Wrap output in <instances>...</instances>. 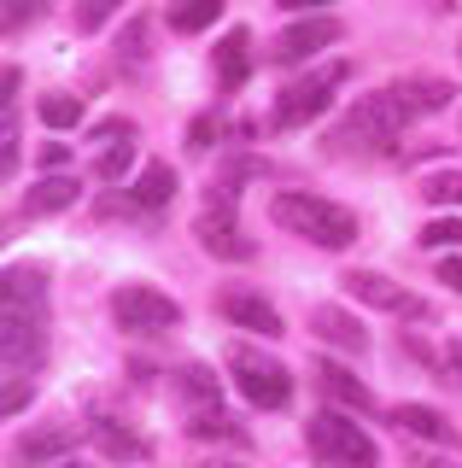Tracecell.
Here are the masks:
<instances>
[{
	"mask_svg": "<svg viewBox=\"0 0 462 468\" xmlns=\"http://www.w3.org/2000/svg\"><path fill=\"white\" fill-rule=\"evenodd\" d=\"M111 316H118V328H129V334H164V328H176V322H182V304L164 299L158 287L129 282V287L111 292Z\"/></svg>",
	"mask_w": 462,
	"mask_h": 468,
	"instance_id": "8992f818",
	"label": "cell"
},
{
	"mask_svg": "<svg viewBox=\"0 0 462 468\" xmlns=\"http://www.w3.org/2000/svg\"><path fill=\"white\" fill-rule=\"evenodd\" d=\"M316 380H322V392L328 399H340V404H352V410H369V387L357 380L352 369H340V363H316Z\"/></svg>",
	"mask_w": 462,
	"mask_h": 468,
	"instance_id": "d6986e66",
	"label": "cell"
},
{
	"mask_svg": "<svg viewBox=\"0 0 462 468\" xmlns=\"http://www.w3.org/2000/svg\"><path fill=\"white\" fill-rule=\"evenodd\" d=\"M404 129H410V106L393 94V88H381V94H363L352 106V117H345V129H340V141H357V146H369V153H386Z\"/></svg>",
	"mask_w": 462,
	"mask_h": 468,
	"instance_id": "277c9868",
	"label": "cell"
},
{
	"mask_svg": "<svg viewBox=\"0 0 462 468\" xmlns=\"http://www.w3.org/2000/svg\"><path fill=\"white\" fill-rule=\"evenodd\" d=\"M6 375H30L47 357V275L30 263H12L6 270Z\"/></svg>",
	"mask_w": 462,
	"mask_h": 468,
	"instance_id": "6da1fadb",
	"label": "cell"
},
{
	"mask_svg": "<svg viewBox=\"0 0 462 468\" xmlns=\"http://www.w3.org/2000/svg\"><path fill=\"white\" fill-rule=\"evenodd\" d=\"M235 199H240V187H228V182H216L211 194H205V211H199V223H194V234H199V246H205L211 258H228V263H247L257 246L240 234V223H235Z\"/></svg>",
	"mask_w": 462,
	"mask_h": 468,
	"instance_id": "5b68a950",
	"label": "cell"
},
{
	"mask_svg": "<svg viewBox=\"0 0 462 468\" xmlns=\"http://www.w3.org/2000/svg\"><path fill=\"white\" fill-rule=\"evenodd\" d=\"M393 94L404 100V106H410V117H422V112H445L457 88L445 82V77H398V82H393Z\"/></svg>",
	"mask_w": 462,
	"mask_h": 468,
	"instance_id": "4fadbf2b",
	"label": "cell"
},
{
	"mask_svg": "<svg viewBox=\"0 0 462 468\" xmlns=\"http://www.w3.org/2000/svg\"><path fill=\"white\" fill-rule=\"evenodd\" d=\"M194 433H199V439H216V433H223V439H240V428H235L228 416H216V410H205V416H194Z\"/></svg>",
	"mask_w": 462,
	"mask_h": 468,
	"instance_id": "f1b7e54d",
	"label": "cell"
},
{
	"mask_svg": "<svg viewBox=\"0 0 462 468\" xmlns=\"http://www.w3.org/2000/svg\"><path fill=\"white\" fill-rule=\"evenodd\" d=\"M135 165V141H111L106 153H100V165H94V176L100 182H123V170Z\"/></svg>",
	"mask_w": 462,
	"mask_h": 468,
	"instance_id": "603a6c76",
	"label": "cell"
},
{
	"mask_svg": "<svg viewBox=\"0 0 462 468\" xmlns=\"http://www.w3.org/2000/svg\"><path fill=\"white\" fill-rule=\"evenodd\" d=\"M223 18V0H170V29L176 36H199Z\"/></svg>",
	"mask_w": 462,
	"mask_h": 468,
	"instance_id": "ffe728a7",
	"label": "cell"
},
{
	"mask_svg": "<svg viewBox=\"0 0 462 468\" xmlns=\"http://www.w3.org/2000/svg\"><path fill=\"white\" fill-rule=\"evenodd\" d=\"M252 70V36L247 29H228L223 48H216V77H223V88H240Z\"/></svg>",
	"mask_w": 462,
	"mask_h": 468,
	"instance_id": "ac0fdd59",
	"label": "cell"
},
{
	"mask_svg": "<svg viewBox=\"0 0 462 468\" xmlns=\"http://www.w3.org/2000/svg\"><path fill=\"white\" fill-rule=\"evenodd\" d=\"M176 380H182V392H187L194 404H211V399H223V380H216V375L205 369V363H187V369H182Z\"/></svg>",
	"mask_w": 462,
	"mask_h": 468,
	"instance_id": "7402d4cb",
	"label": "cell"
},
{
	"mask_svg": "<svg viewBox=\"0 0 462 468\" xmlns=\"http://www.w3.org/2000/svg\"><path fill=\"white\" fill-rule=\"evenodd\" d=\"M305 445L328 468H381V445L363 433V421H345L340 410H316L305 421Z\"/></svg>",
	"mask_w": 462,
	"mask_h": 468,
	"instance_id": "3957f363",
	"label": "cell"
},
{
	"mask_svg": "<svg viewBox=\"0 0 462 468\" xmlns=\"http://www.w3.org/2000/svg\"><path fill=\"white\" fill-rule=\"evenodd\" d=\"M393 421H398L404 433H415V439H451V428H445V416L433 404H398Z\"/></svg>",
	"mask_w": 462,
	"mask_h": 468,
	"instance_id": "44dd1931",
	"label": "cell"
},
{
	"mask_svg": "<svg viewBox=\"0 0 462 468\" xmlns=\"http://www.w3.org/2000/svg\"><path fill=\"white\" fill-rule=\"evenodd\" d=\"M211 468H240V463H211Z\"/></svg>",
	"mask_w": 462,
	"mask_h": 468,
	"instance_id": "e575fe53",
	"label": "cell"
},
{
	"mask_svg": "<svg viewBox=\"0 0 462 468\" xmlns=\"http://www.w3.org/2000/svg\"><path fill=\"white\" fill-rule=\"evenodd\" d=\"M41 123H47V129H70V123H82V100H70V94H47V100H41Z\"/></svg>",
	"mask_w": 462,
	"mask_h": 468,
	"instance_id": "cb8c5ba5",
	"label": "cell"
},
{
	"mask_svg": "<svg viewBox=\"0 0 462 468\" xmlns=\"http://www.w3.org/2000/svg\"><path fill=\"white\" fill-rule=\"evenodd\" d=\"M89 433H94V445L106 451L111 463H135V457H147V439H141V433H129V428H118L111 416L89 421Z\"/></svg>",
	"mask_w": 462,
	"mask_h": 468,
	"instance_id": "e0dca14e",
	"label": "cell"
},
{
	"mask_svg": "<svg viewBox=\"0 0 462 468\" xmlns=\"http://www.w3.org/2000/svg\"><path fill=\"white\" fill-rule=\"evenodd\" d=\"M310 328H316V340H328V346H340V351H369V328L357 316H345L340 304H316Z\"/></svg>",
	"mask_w": 462,
	"mask_h": 468,
	"instance_id": "7c38bea8",
	"label": "cell"
},
{
	"mask_svg": "<svg viewBox=\"0 0 462 468\" xmlns=\"http://www.w3.org/2000/svg\"><path fill=\"white\" fill-rule=\"evenodd\" d=\"M211 135H216V123H211V117H199V123H194V146H199V153L211 146Z\"/></svg>",
	"mask_w": 462,
	"mask_h": 468,
	"instance_id": "1f68e13d",
	"label": "cell"
},
{
	"mask_svg": "<svg viewBox=\"0 0 462 468\" xmlns=\"http://www.w3.org/2000/svg\"><path fill=\"white\" fill-rule=\"evenodd\" d=\"M445 363H451V380H457V387H462V340H457L451 351H445Z\"/></svg>",
	"mask_w": 462,
	"mask_h": 468,
	"instance_id": "836d02e7",
	"label": "cell"
},
{
	"mask_svg": "<svg viewBox=\"0 0 462 468\" xmlns=\"http://www.w3.org/2000/svg\"><path fill=\"white\" fill-rule=\"evenodd\" d=\"M65 468H77V463H65Z\"/></svg>",
	"mask_w": 462,
	"mask_h": 468,
	"instance_id": "d590c367",
	"label": "cell"
},
{
	"mask_svg": "<svg viewBox=\"0 0 462 468\" xmlns=\"http://www.w3.org/2000/svg\"><path fill=\"white\" fill-rule=\"evenodd\" d=\"M276 6H287V12H310V18H316V12H322L328 0H276Z\"/></svg>",
	"mask_w": 462,
	"mask_h": 468,
	"instance_id": "d6a6232c",
	"label": "cell"
},
{
	"mask_svg": "<svg viewBox=\"0 0 462 468\" xmlns=\"http://www.w3.org/2000/svg\"><path fill=\"white\" fill-rule=\"evenodd\" d=\"M439 282L451 287V292H462V258H445V263H439Z\"/></svg>",
	"mask_w": 462,
	"mask_h": 468,
	"instance_id": "4dcf8cb0",
	"label": "cell"
},
{
	"mask_svg": "<svg viewBox=\"0 0 462 468\" xmlns=\"http://www.w3.org/2000/svg\"><path fill=\"white\" fill-rule=\"evenodd\" d=\"M345 292L363 299V304H374V311H415V299L393 282V275H381V270H352V275H345Z\"/></svg>",
	"mask_w": 462,
	"mask_h": 468,
	"instance_id": "8fae6325",
	"label": "cell"
},
{
	"mask_svg": "<svg viewBox=\"0 0 462 468\" xmlns=\"http://www.w3.org/2000/svg\"><path fill=\"white\" fill-rule=\"evenodd\" d=\"M41 12H47V0H6V29H24Z\"/></svg>",
	"mask_w": 462,
	"mask_h": 468,
	"instance_id": "f546056e",
	"label": "cell"
},
{
	"mask_svg": "<svg viewBox=\"0 0 462 468\" xmlns=\"http://www.w3.org/2000/svg\"><path fill=\"white\" fill-rule=\"evenodd\" d=\"M334 41H340V24L334 18H305V24H293V29H281V36H276V65H299V58L334 48Z\"/></svg>",
	"mask_w": 462,
	"mask_h": 468,
	"instance_id": "30bf717a",
	"label": "cell"
},
{
	"mask_svg": "<svg viewBox=\"0 0 462 468\" xmlns=\"http://www.w3.org/2000/svg\"><path fill=\"white\" fill-rule=\"evenodd\" d=\"M340 82H345V65H328V70H316V77L293 82V88L281 94V106H276V123H281V129H299V123H310V117H322Z\"/></svg>",
	"mask_w": 462,
	"mask_h": 468,
	"instance_id": "ba28073f",
	"label": "cell"
},
{
	"mask_svg": "<svg viewBox=\"0 0 462 468\" xmlns=\"http://www.w3.org/2000/svg\"><path fill=\"white\" fill-rule=\"evenodd\" d=\"M235 387L240 399L257 404V410H281L293 399V375H287V363H269V357H252V351H235Z\"/></svg>",
	"mask_w": 462,
	"mask_h": 468,
	"instance_id": "52a82bcc",
	"label": "cell"
},
{
	"mask_svg": "<svg viewBox=\"0 0 462 468\" xmlns=\"http://www.w3.org/2000/svg\"><path fill=\"white\" fill-rule=\"evenodd\" d=\"M422 246H462V217H439V223H427Z\"/></svg>",
	"mask_w": 462,
	"mask_h": 468,
	"instance_id": "484cf974",
	"label": "cell"
},
{
	"mask_svg": "<svg viewBox=\"0 0 462 468\" xmlns=\"http://www.w3.org/2000/svg\"><path fill=\"white\" fill-rule=\"evenodd\" d=\"M77 199H82L77 176H47V182H36L30 194H24V211H30V217H53V211H65V205H77Z\"/></svg>",
	"mask_w": 462,
	"mask_h": 468,
	"instance_id": "9a60e30c",
	"label": "cell"
},
{
	"mask_svg": "<svg viewBox=\"0 0 462 468\" xmlns=\"http://www.w3.org/2000/svg\"><path fill=\"white\" fill-rule=\"evenodd\" d=\"M77 439H82V428H70V421H59V428H36V433L18 439V463H59Z\"/></svg>",
	"mask_w": 462,
	"mask_h": 468,
	"instance_id": "5bb4252c",
	"label": "cell"
},
{
	"mask_svg": "<svg viewBox=\"0 0 462 468\" xmlns=\"http://www.w3.org/2000/svg\"><path fill=\"white\" fill-rule=\"evenodd\" d=\"M118 6H123V0H77V29H100Z\"/></svg>",
	"mask_w": 462,
	"mask_h": 468,
	"instance_id": "4316f807",
	"label": "cell"
},
{
	"mask_svg": "<svg viewBox=\"0 0 462 468\" xmlns=\"http://www.w3.org/2000/svg\"><path fill=\"white\" fill-rule=\"evenodd\" d=\"M216 311H223L235 328H247V334H264V340H276L281 334V316H276V304L269 299H257L252 287H228V292H216Z\"/></svg>",
	"mask_w": 462,
	"mask_h": 468,
	"instance_id": "9c48e42d",
	"label": "cell"
},
{
	"mask_svg": "<svg viewBox=\"0 0 462 468\" xmlns=\"http://www.w3.org/2000/svg\"><path fill=\"white\" fill-rule=\"evenodd\" d=\"M12 165H18V117L6 106V123H0V170L12 176Z\"/></svg>",
	"mask_w": 462,
	"mask_h": 468,
	"instance_id": "83f0119b",
	"label": "cell"
},
{
	"mask_svg": "<svg viewBox=\"0 0 462 468\" xmlns=\"http://www.w3.org/2000/svg\"><path fill=\"white\" fill-rule=\"evenodd\" d=\"M276 223L287 234H299V240L322 246V252H345V246L357 240V217L345 211V205L322 199V194H305V187H287V194H276Z\"/></svg>",
	"mask_w": 462,
	"mask_h": 468,
	"instance_id": "7a4b0ae2",
	"label": "cell"
},
{
	"mask_svg": "<svg viewBox=\"0 0 462 468\" xmlns=\"http://www.w3.org/2000/svg\"><path fill=\"white\" fill-rule=\"evenodd\" d=\"M422 194L433 205H462V170H445V176H427V187Z\"/></svg>",
	"mask_w": 462,
	"mask_h": 468,
	"instance_id": "d4e9b609",
	"label": "cell"
},
{
	"mask_svg": "<svg viewBox=\"0 0 462 468\" xmlns=\"http://www.w3.org/2000/svg\"><path fill=\"white\" fill-rule=\"evenodd\" d=\"M170 194H176V170L147 165L135 176V187H129V211H158V205H170Z\"/></svg>",
	"mask_w": 462,
	"mask_h": 468,
	"instance_id": "2e32d148",
	"label": "cell"
}]
</instances>
